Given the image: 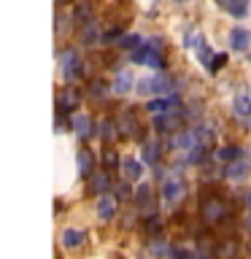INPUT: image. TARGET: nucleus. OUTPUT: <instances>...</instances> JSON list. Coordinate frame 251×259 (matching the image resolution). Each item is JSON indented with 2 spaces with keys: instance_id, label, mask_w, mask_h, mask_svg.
Here are the masks:
<instances>
[{
  "instance_id": "1",
  "label": "nucleus",
  "mask_w": 251,
  "mask_h": 259,
  "mask_svg": "<svg viewBox=\"0 0 251 259\" xmlns=\"http://www.w3.org/2000/svg\"><path fill=\"white\" fill-rule=\"evenodd\" d=\"M60 70H62L65 81H76L84 76V60L73 49H65V52H60Z\"/></svg>"
},
{
  "instance_id": "2",
  "label": "nucleus",
  "mask_w": 251,
  "mask_h": 259,
  "mask_svg": "<svg viewBox=\"0 0 251 259\" xmlns=\"http://www.w3.org/2000/svg\"><path fill=\"white\" fill-rule=\"evenodd\" d=\"M200 216L205 219V224H219V222H224V216H227V205L216 197V194L202 197V202H200Z\"/></svg>"
},
{
  "instance_id": "3",
  "label": "nucleus",
  "mask_w": 251,
  "mask_h": 259,
  "mask_svg": "<svg viewBox=\"0 0 251 259\" xmlns=\"http://www.w3.org/2000/svg\"><path fill=\"white\" fill-rule=\"evenodd\" d=\"M181 121H184V111H165V113H157V119H154V127L159 130V133H181Z\"/></svg>"
},
{
  "instance_id": "4",
  "label": "nucleus",
  "mask_w": 251,
  "mask_h": 259,
  "mask_svg": "<svg viewBox=\"0 0 251 259\" xmlns=\"http://www.w3.org/2000/svg\"><path fill=\"white\" fill-rule=\"evenodd\" d=\"M116 130H119L121 138H138V135H141V124H138V119H135L133 111H121L119 113Z\"/></svg>"
},
{
  "instance_id": "5",
  "label": "nucleus",
  "mask_w": 251,
  "mask_h": 259,
  "mask_svg": "<svg viewBox=\"0 0 251 259\" xmlns=\"http://www.w3.org/2000/svg\"><path fill=\"white\" fill-rule=\"evenodd\" d=\"M168 87V76H154V78H143V81H138V92L141 95H159V92H165Z\"/></svg>"
},
{
  "instance_id": "6",
  "label": "nucleus",
  "mask_w": 251,
  "mask_h": 259,
  "mask_svg": "<svg viewBox=\"0 0 251 259\" xmlns=\"http://www.w3.org/2000/svg\"><path fill=\"white\" fill-rule=\"evenodd\" d=\"M108 189H111L108 170H105V173H92L87 178V192L89 194H108Z\"/></svg>"
},
{
  "instance_id": "7",
  "label": "nucleus",
  "mask_w": 251,
  "mask_h": 259,
  "mask_svg": "<svg viewBox=\"0 0 251 259\" xmlns=\"http://www.w3.org/2000/svg\"><path fill=\"white\" fill-rule=\"evenodd\" d=\"M135 205L143 210L146 219L154 216V197H151V186H149V184H143L141 189H138V194H135Z\"/></svg>"
},
{
  "instance_id": "8",
  "label": "nucleus",
  "mask_w": 251,
  "mask_h": 259,
  "mask_svg": "<svg viewBox=\"0 0 251 259\" xmlns=\"http://www.w3.org/2000/svg\"><path fill=\"white\" fill-rule=\"evenodd\" d=\"M113 213H116V197L113 194H100V200H97V216L103 222H111Z\"/></svg>"
},
{
  "instance_id": "9",
  "label": "nucleus",
  "mask_w": 251,
  "mask_h": 259,
  "mask_svg": "<svg viewBox=\"0 0 251 259\" xmlns=\"http://www.w3.org/2000/svg\"><path fill=\"white\" fill-rule=\"evenodd\" d=\"M162 197L168 202H178L184 197V184L178 181V178H168V181L162 184Z\"/></svg>"
},
{
  "instance_id": "10",
  "label": "nucleus",
  "mask_w": 251,
  "mask_h": 259,
  "mask_svg": "<svg viewBox=\"0 0 251 259\" xmlns=\"http://www.w3.org/2000/svg\"><path fill=\"white\" fill-rule=\"evenodd\" d=\"M248 44H251V32L246 27H235L230 32V46L235 49V52H246Z\"/></svg>"
},
{
  "instance_id": "11",
  "label": "nucleus",
  "mask_w": 251,
  "mask_h": 259,
  "mask_svg": "<svg viewBox=\"0 0 251 259\" xmlns=\"http://www.w3.org/2000/svg\"><path fill=\"white\" fill-rule=\"evenodd\" d=\"M135 84V78H133V73L130 70H116V76H113V92H119V95H127L130 89H133Z\"/></svg>"
},
{
  "instance_id": "12",
  "label": "nucleus",
  "mask_w": 251,
  "mask_h": 259,
  "mask_svg": "<svg viewBox=\"0 0 251 259\" xmlns=\"http://www.w3.org/2000/svg\"><path fill=\"white\" fill-rule=\"evenodd\" d=\"M73 130H76V135L81 141H87V138L92 135V119H89L87 113H76V116H73Z\"/></svg>"
},
{
  "instance_id": "13",
  "label": "nucleus",
  "mask_w": 251,
  "mask_h": 259,
  "mask_svg": "<svg viewBox=\"0 0 251 259\" xmlns=\"http://www.w3.org/2000/svg\"><path fill=\"white\" fill-rule=\"evenodd\" d=\"M60 240H62L65 248H76V246H81V243L87 240V232L84 230H62Z\"/></svg>"
},
{
  "instance_id": "14",
  "label": "nucleus",
  "mask_w": 251,
  "mask_h": 259,
  "mask_svg": "<svg viewBox=\"0 0 251 259\" xmlns=\"http://www.w3.org/2000/svg\"><path fill=\"white\" fill-rule=\"evenodd\" d=\"M76 162H78V173L84 176V178H89V176L95 173V170H92V167H95V159H92V154H89L87 149H81V151H78Z\"/></svg>"
},
{
  "instance_id": "15",
  "label": "nucleus",
  "mask_w": 251,
  "mask_h": 259,
  "mask_svg": "<svg viewBox=\"0 0 251 259\" xmlns=\"http://www.w3.org/2000/svg\"><path fill=\"white\" fill-rule=\"evenodd\" d=\"M224 173H227V178H232V181H240V178H246V173H248V162H246V159L230 162Z\"/></svg>"
},
{
  "instance_id": "16",
  "label": "nucleus",
  "mask_w": 251,
  "mask_h": 259,
  "mask_svg": "<svg viewBox=\"0 0 251 259\" xmlns=\"http://www.w3.org/2000/svg\"><path fill=\"white\" fill-rule=\"evenodd\" d=\"M232 108L235 113H238L240 119H248L251 116V100H248V95H235V103H232Z\"/></svg>"
},
{
  "instance_id": "17",
  "label": "nucleus",
  "mask_w": 251,
  "mask_h": 259,
  "mask_svg": "<svg viewBox=\"0 0 251 259\" xmlns=\"http://www.w3.org/2000/svg\"><path fill=\"white\" fill-rule=\"evenodd\" d=\"M121 173H124L127 181H138V178H141V162H135V159H121Z\"/></svg>"
},
{
  "instance_id": "18",
  "label": "nucleus",
  "mask_w": 251,
  "mask_h": 259,
  "mask_svg": "<svg viewBox=\"0 0 251 259\" xmlns=\"http://www.w3.org/2000/svg\"><path fill=\"white\" fill-rule=\"evenodd\" d=\"M76 105H78V95L73 92V89H68V95L57 100V108H60V113H62V111H73Z\"/></svg>"
},
{
  "instance_id": "19",
  "label": "nucleus",
  "mask_w": 251,
  "mask_h": 259,
  "mask_svg": "<svg viewBox=\"0 0 251 259\" xmlns=\"http://www.w3.org/2000/svg\"><path fill=\"white\" fill-rule=\"evenodd\" d=\"M246 8H248V0H227V11L232 16H238V19L246 16Z\"/></svg>"
},
{
  "instance_id": "20",
  "label": "nucleus",
  "mask_w": 251,
  "mask_h": 259,
  "mask_svg": "<svg viewBox=\"0 0 251 259\" xmlns=\"http://www.w3.org/2000/svg\"><path fill=\"white\" fill-rule=\"evenodd\" d=\"M157 159H159V143H146L143 146V162H149V165H157Z\"/></svg>"
},
{
  "instance_id": "21",
  "label": "nucleus",
  "mask_w": 251,
  "mask_h": 259,
  "mask_svg": "<svg viewBox=\"0 0 251 259\" xmlns=\"http://www.w3.org/2000/svg\"><path fill=\"white\" fill-rule=\"evenodd\" d=\"M168 256L170 259H197V254H194L192 248H184V246H170Z\"/></svg>"
},
{
  "instance_id": "22",
  "label": "nucleus",
  "mask_w": 251,
  "mask_h": 259,
  "mask_svg": "<svg viewBox=\"0 0 251 259\" xmlns=\"http://www.w3.org/2000/svg\"><path fill=\"white\" fill-rule=\"evenodd\" d=\"M194 133H197V141H200V146H211V143H214V130H211L208 124L194 127Z\"/></svg>"
},
{
  "instance_id": "23",
  "label": "nucleus",
  "mask_w": 251,
  "mask_h": 259,
  "mask_svg": "<svg viewBox=\"0 0 251 259\" xmlns=\"http://www.w3.org/2000/svg\"><path fill=\"white\" fill-rule=\"evenodd\" d=\"M219 159H224V162H238V159H243V151L235 149V146H224V149L219 151Z\"/></svg>"
},
{
  "instance_id": "24",
  "label": "nucleus",
  "mask_w": 251,
  "mask_h": 259,
  "mask_svg": "<svg viewBox=\"0 0 251 259\" xmlns=\"http://www.w3.org/2000/svg\"><path fill=\"white\" fill-rule=\"evenodd\" d=\"M89 16H92V8H89V3H78L76 14H73V19H76V24H92V22H87Z\"/></svg>"
},
{
  "instance_id": "25",
  "label": "nucleus",
  "mask_w": 251,
  "mask_h": 259,
  "mask_svg": "<svg viewBox=\"0 0 251 259\" xmlns=\"http://www.w3.org/2000/svg\"><path fill=\"white\" fill-rule=\"evenodd\" d=\"M202 159H205V146H194L186 151V162H192V165H200Z\"/></svg>"
},
{
  "instance_id": "26",
  "label": "nucleus",
  "mask_w": 251,
  "mask_h": 259,
  "mask_svg": "<svg viewBox=\"0 0 251 259\" xmlns=\"http://www.w3.org/2000/svg\"><path fill=\"white\" fill-rule=\"evenodd\" d=\"M116 46L119 49H138V46H141V38H138L135 32H130V35H121L116 40Z\"/></svg>"
},
{
  "instance_id": "27",
  "label": "nucleus",
  "mask_w": 251,
  "mask_h": 259,
  "mask_svg": "<svg viewBox=\"0 0 251 259\" xmlns=\"http://www.w3.org/2000/svg\"><path fill=\"white\" fill-rule=\"evenodd\" d=\"M146 108H149V113H165L173 108V100H151Z\"/></svg>"
},
{
  "instance_id": "28",
  "label": "nucleus",
  "mask_w": 251,
  "mask_h": 259,
  "mask_svg": "<svg viewBox=\"0 0 251 259\" xmlns=\"http://www.w3.org/2000/svg\"><path fill=\"white\" fill-rule=\"evenodd\" d=\"M149 49H151V46H149ZM146 65H149V68H154V70H162V68H165V57L151 49V52H149V60H146Z\"/></svg>"
},
{
  "instance_id": "29",
  "label": "nucleus",
  "mask_w": 251,
  "mask_h": 259,
  "mask_svg": "<svg viewBox=\"0 0 251 259\" xmlns=\"http://www.w3.org/2000/svg\"><path fill=\"white\" fill-rule=\"evenodd\" d=\"M224 65H227V54H214V60H211V65H208V73H214V76H216Z\"/></svg>"
},
{
  "instance_id": "30",
  "label": "nucleus",
  "mask_w": 251,
  "mask_h": 259,
  "mask_svg": "<svg viewBox=\"0 0 251 259\" xmlns=\"http://www.w3.org/2000/svg\"><path fill=\"white\" fill-rule=\"evenodd\" d=\"M89 92H92V97H97V100H103V97H108V87H105L103 81H95V84L89 87Z\"/></svg>"
},
{
  "instance_id": "31",
  "label": "nucleus",
  "mask_w": 251,
  "mask_h": 259,
  "mask_svg": "<svg viewBox=\"0 0 251 259\" xmlns=\"http://www.w3.org/2000/svg\"><path fill=\"white\" fill-rule=\"evenodd\" d=\"M149 52H151V49H149V44H146V46H138L135 52H133V62H138V65H141V62H146V60H149Z\"/></svg>"
},
{
  "instance_id": "32",
  "label": "nucleus",
  "mask_w": 251,
  "mask_h": 259,
  "mask_svg": "<svg viewBox=\"0 0 251 259\" xmlns=\"http://www.w3.org/2000/svg\"><path fill=\"white\" fill-rule=\"evenodd\" d=\"M113 130H116V121H103V124H100V138H103V141L113 138Z\"/></svg>"
},
{
  "instance_id": "33",
  "label": "nucleus",
  "mask_w": 251,
  "mask_h": 259,
  "mask_svg": "<svg viewBox=\"0 0 251 259\" xmlns=\"http://www.w3.org/2000/svg\"><path fill=\"white\" fill-rule=\"evenodd\" d=\"M186 46H189V49H200L202 46V38H200V32H186Z\"/></svg>"
},
{
  "instance_id": "34",
  "label": "nucleus",
  "mask_w": 251,
  "mask_h": 259,
  "mask_svg": "<svg viewBox=\"0 0 251 259\" xmlns=\"http://www.w3.org/2000/svg\"><path fill=\"white\" fill-rule=\"evenodd\" d=\"M168 251H170V248H165V243H162L159 238H154V243H151V254H154V256H165Z\"/></svg>"
},
{
  "instance_id": "35",
  "label": "nucleus",
  "mask_w": 251,
  "mask_h": 259,
  "mask_svg": "<svg viewBox=\"0 0 251 259\" xmlns=\"http://www.w3.org/2000/svg\"><path fill=\"white\" fill-rule=\"evenodd\" d=\"M103 162H105V170H113V167L119 165V157H116V151H105Z\"/></svg>"
},
{
  "instance_id": "36",
  "label": "nucleus",
  "mask_w": 251,
  "mask_h": 259,
  "mask_svg": "<svg viewBox=\"0 0 251 259\" xmlns=\"http://www.w3.org/2000/svg\"><path fill=\"white\" fill-rule=\"evenodd\" d=\"M130 194H133L130 184H119V186H116V197H119V200H130Z\"/></svg>"
},
{
  "instance_id": "37",
  "label": "nucleus",
  "mask_w": 251,
  "mask_h": 259,
  "mask_svg": "<svg viewBox=\"0 0 251 259\" xmlns=\"http://www.w3.org/2000/svg\"><path fill=\"white\" fill-rule=\"evenodd\" d=\"M211 60H214V54H211V49H208V46H200V62L211 65Z\"/></svg>"
},
{
  "instance_id": "38",
  "label": "nucleus",
  "mask_w": 251,
  "mask_h": 259,
  "mask_svg": "<svg viewBox=\"0 0 251 259\" xmlns=\"http://www.w3.org/2000/svg\"><path fill=\"white\" fill-rule=\"evenodd\" d=\"M246 205L251 208V192H246Z\"/></svg>"
},
{
  "instance_id": "39",
  "label": "nucleus",
  "mask_w": 251,
  "mask_h": 259,
  "mask_svg": "<svg viewBox=\"0 0 251 259\" xmlns=\"http://www.w3.org/2000/svg\"><path fill=\"white\" fill-rule=\"evenodd\" d=\"M54 3H57V6H62V3H68V0H54Z\"/></svg>"
},
{
  "instance_id": "40",
  "label": "nucleus",
  "mask_w": 251,
  "mask_h": 259,
  "mask_svg": "<svg viewBox=\"0 0 251 259\" xmlns=\"http://www.w3.org/2000/svg\"><path fill=\"white\" fill-rule=\"evenodd\" d=\"M216 3H224V6H227V0H216Z\"/></svg>"
},
{
  "instance_id": "41",
  "label": "nucleus",
  "mask_w": 251,
  "mask_h": 259,
  "mask_svg": "<svg viewBox=\"0 0 251 259\" xmlns=\"http://www.w3.org/2000/svg\"><path fill=\"white\" fill-rule=\"evenodd\" d=\"M176 3H186V0H176Z\"/></svg>"
},
{
  "instance_id": "42",
  "label": "nucleus",
  "mask_w": 251,
  "mask_h": 259,
  "mask_svg": "<svg viewBox=\"0 0 251 259\" xmlns=\"http://www.w3.org/2000/svg\"><path fill=\"white\" fill-rule=\"evenodd\" d=\"M113 259H121V256H113Z\"/></svg>"
}]
</instances>
